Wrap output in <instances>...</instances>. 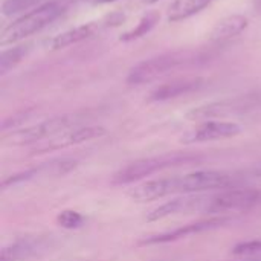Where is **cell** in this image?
Instances as JSON below:
<instances>
[{"mask_svg":"<svg viewBox=\"0 0 261 261\" xmlns=\"http://www.w3.org/2000/svg\"><path fill=\"white\" fill-rule=\"evenodd\" d=\"M64 11V5L61 2L52 0L38 5L32 11L20 15L8 26H5L0 32V46L5 47L8 44H15L50 24L55 18L61 15Z\"/></svg>","mask_w":261,"mask_h":261,"instance_id":"cell-1","label":"cell"},{"mask_svg":"<svg viewBox=\"0 0 261 261\" xmlns=\"http://www.w3.org/2000/svg\"><path fill=\"white\" fill-rule=\"evenodd\" d=\"M202 158L191 153H171V154H162V156H153V158H144L135 162H130L128 165L122 167L119 171H116L112 177V184L115 185H128L133 182H138L147 176H151L158 171L190 165L200 162Z\"/></svg>","mask_w":261,"mask_h":261,"instance_id":"cell-2","label":"cell"},{"mask_svg":"<svg viewBox=\"0 0 261 261\" xmlns=\"http://www.w3.org/2000/svg\"><path fill=\"white\" fill-rule=\"evenodd\" d=\"M78 122H80L78 115L54 116V118L41 121L35 125H29V127L20 128L17 132H12L11 135L3 138V142L6 145H12V147L37 145L47 139L55 138L57 135L66 132V130L78 127Z\"/></svg>","mask_w":261,"mask_h":261,"instance_id":"cell-3","label":"cell"},{"mask_svg":"<svg viewBox=\"0 0 261 261\" xmlns=\"http://www.w3.org/2000/svg\"><path fill=\"white\" fill-rule=\"evenodd\" d=\"M191 54L184 52V50H174V52H167L161 54L151 58H147L136 66H133L128 70L127 75V83L132 86H141L151 83L158 80L159 76H164L165 73L180 67L182 64L191 61Z\"/></svg>","mask_w":261,"mask_h":261,"instance_id":"cell-4","label":"cell"},{"mask_svg":"<svg viewBox=\"0 0 261 261\" xmlns=\"http://www.w3.org/2000/svg\"><path fill=\"white\" fill-rule=\"evenodd\" d=\"M261 203V188H236L223 191L217 196L206 199V213H229L246 211Z\"/></svg>","mask_w":261,"mask_h":261,"instance_id":"cell-5","label":"cell"},{"mask_svg":"<svg viewBox=\"0 0 261 261\" xmlns=\"http://www.w3.org/2000/svg\"><path fill=\"white\" fill-rule=\"evenodd\" d=\"M107 133V130L101 125H87V127H73L70 130H66L60 135H57L52 139H47L41 144H37L32 148L31 154H41L47 151H57L64 150L87 141H93L98 138H102Z\"/></svg>","mask_w":261,"mask_h":261,"instance_id":"cell-6","label":"cell"},{"mask_svg":"<svg viewBox=\"0 0 261 261\" xmlns=\"http://www.w3.org/2000/svg\"><path fill=\"white\" fill-rule=\"evenodd\" d=\"M122 20H124V15L112 14V15H109L106 18H101V20L83 23L80 26H75L72 29H67L64 32H60L58 35H55L49 41V49L50 50H60V49L69 47L72 44H78V43H81L84 40H89L93 35H96L102 28H107L110 24H119Z\"/></svg>","mask_w":261,"mask_h":261,"instance_id":"cell-7","label":"cell"},{"mask_svg":"<svg viewBox=\"0 0 261 261\" xmlns=\"http://www.w3.org/2000/svg\"><path fill=\"white\" fill-rule=\"evenodd\" d=\"M242 133V127L237 122L229 121H205L200 125L194 127L193 130L187 132L180 142L191 145V144H200V142H213L220 139L234 138Z\"/></svg>","mask_w":261,"mask_h":261,"instance_id":"cell-8","label":"cell"},{"mask_svg":"<svg viewBox=\"0 0 261 261\" xmlns=\"http://www.w3.org/2000/svg\"><path fill=\"white\" fill-rule=\"evenodd\" d=\"M254 102L248 98H236V99H223L210 102L200 107H194L187 113V118L191 121H213L217 118H225L231 115H237L251 109Z\"/></svg>","mask_w":261,"mask_h":261,"instance_id":"cell-9","label":"cell"},{"mask_svg":"<svg viewBox=\"0 0 261 261\" xmlns=\"http://www.w3.org/2000/svg\"><path fill=\"white\" fill-rule=\"evenodd\" d=\"M225 223H228V219H210V220H202V222H194V223H188L185 226H180L174 231H168V232H162V234H156V236H150L145 237L139 242L141 246H150V245H164V243H171V242H177L180 239L194 236V234H200L205 231H211L216 229L219 226H223Z\"/></svg>","mask_w":261,"mask_h":261,"instance_id":"cell-10","label":"cell"},{"mask_svg":"<svg viewBox=\"0 0 261 261\" xmlns=\"http://www.w3.org/2000/svg\"><path fill=\"white\" fill-rule=\"evenodd\" d=\"M50 240L46 237H23L6 246L0 252V261H24L47 251Z\"/></svg>","mask_w":261,"mask_h":261,"instance_id":"cell-11","label":"cell"},{"mask_svg":"<svg viewBox=\"0 0 261 261\" xmlns=\"http://www.w3.org/2000/svg\"><path fill=\"white\" fill-rule=\"evenodd\" d=\"M206 199L208 197H202V196L177 197L174 200L165 202L161 206L154 208L153 211L148 213V216L145 219H147V222H158V220H162V219H167L170 216H176V214H180V213L203 211L205 205H206Z\"/></svg>","mask_w":261,"mask_h":261,"instance_id":"cell-12","label":"cell"},{"mask_svg":"<svg viewBox=\"0 0 261 261\" xmlns=\"http://www.w3.org/2000/svg\"><path fill=\"white\" fill-rule=\"evenodd\" d=\"M203 84V78L200 76H188V78H177L170 83H165L159 87H156L150 96L148 101L151 102H164L168 99L179 98L182 95L191 93L197 89H200Z\"/></svg>","mask_w":261,"mask_h":261,"instance_id":"cell-13","label":"cell"},{"mask_svg":"<svg viewBox=\"0 0 261 261\" xmlns=\"http://www.w3.org/2000/svg\"><path fill=\"white\" fill-rule=\"evenodd\" d=\"M246 28H248V18L240 14H232L216 23V26L210 32V40L214 43H222L240 35Z\"/></svg>","mask_w":261,"mask_h":261,"instance_id":"cell-14","label":"cell"},{"mask_svg":"<svg viewBox=\"0 0 261 261\" xmlns=\"http://www.w3.org/2000/svg\"><path fill=\"white\" fill-rule=\"evenodd\" d=\"M213 0H173L168 8L167 18L168 21H182L205 9Z\"/></svg>","mask_w":261,"mask_h":261,"instance_id":"cell-15","label":"cell"},{"mask_svg":"<svg viewBox=\"0 0 261 261\" xmlns=\"http://www.w3.org/2000/svg\"><path fill=\"white\" fill-rule=\"evenodd\" d=\"M159 18H161V14L158 11H150V12L144 14L135 28H132L130 31L122 32L119 35V41H122V43H132L135 40H139V38L145 37L159 23Z\"/></svg>","mask_w":261,"mask_h":261,"instance_id":"cell-16","label":"cell"},{"mask_svg":"<svg viewBox=\"0 0 261 261\" xmlns=\"http://www.w3.org/2000/svg\"><path fill=\"white\" fill-rule=\"evenodd\" d=\"M24 55H26L24 46H17V47L3 50V52H2V57H0V73L5 75V73H8L11 69H14V67L21 61V58H23Z\"/></svg>","mask_w":261,"mask_h":261,"instance_id":"cell-17","label":"cell"},{"mask_svg":"<svg viewBox=\"0 0 261 261\" xmlns=\"http://www.w3.org/2000/svg\"><path fill=\"white\" fill-rule=\"evenodd\" d=\"M84 217L73 210H64L57 216V223L64 229H76L83 225Z\"/></svg>","mask_w":261,"mask_h":261,"instance_id":"cell-18","label":"cell"},{"mask_svg":"<svg viewBox=\"0 0 261 261\" xmlns=\"http://www.w3.org/2000/svg\"><path fill=\"white\" fill-rule=\"evenodd\" d=\"M232 254L237 257H251L261 254V240H252V242H243L234 246Z\"/></svg>","mask_w":261,"mask_h":261,"instance_id":"cell-19","label":"cell"},{"mask_svg":"<svg viewBox=\"0 0 261 261\" xmlns=\"http://www.w3.org/2000/svg\"><path fill=\"white\" fill-rule=\"evenodd\" d=\"M35 0H5L2 5V12L3 15H11L18 11H23L29 8Z\"/></svg>","mask_w":261,"mask_h":261,"instance_id":"cell-20","label":"cell"},{"mask_svg":"<svg viewBox=\"0 0 261 261\" xmlns=\"http://www.w3.org/2000/svg\"><path fill=\"white\" fill-rule=\"evenodd\" d=\"M234 177H236V182H237V180H248V179H260L261 162H257V164L249 165L248 168H245V170H242L240 173L234 174Z\"/></svg>","mask_w":261,"mask_h":261,"instance_id":"cell-21","label":"cell"},{"mask_svg":"<svg viewBox=\"0 0 261 261\" xmlns=\"http://www.w3.org/2000/svg\"><path fill=\"white\" fill-rule=\"evenodd\" d=\"M92 2L96 3V5H107V3H113L116 0H92Z\"/></svg>","mask_w":261,"mask_h":261,"instance_id":"cell-22","label":"cell"},{"mask_svg":"<svg viewBox=\"0 0 261 261\" xmlns=\"http://www.w3.org/2000/svg\"><path fill=\"white\" fill-rule=\"evenodd\" d=\"M255 9H258V12H261V0H254Z\"/></svg>","mask_w":261,"mask_h":261,"instance_id":"cell-23","label":"cell"},{"mask_svg":"<svg viewBox=\"0 0 261 261\" xmlns=\"http://www.w3.org/2000/svg\"><path fill=\"white\" fill-rule=\"evenodd\" d=\"M142 3H145V5H153V3H156V2H159V0H141Z\"/></svg>","mask_w":261,"mask_h":261,"instance_id":"cell-24","label":"cell"},{"mask_svg":"<svg viewBox=\"0 0 261 261\" xmlns=\"http://www.w3.org/2000/svg\"><path fill=\"white\" fill-rule=\"evenodd\" d=\"M260 261H261V260H260Z\"/></svg>","mask_w":261,"mask_h":261,"instance_id":"cell-25","label":"cell"}]
</instances>
